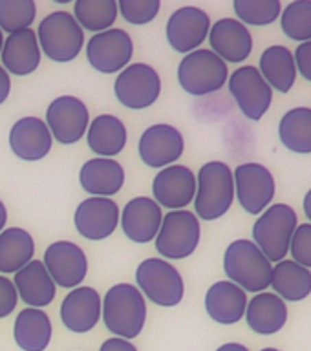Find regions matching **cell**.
<instances>
[{
	"mask_svg": "<svg viewBox=\"0 0 311 351\" xmlns=\"http://www.w3.org/2000/svg\"><path fill=\"white\" fill-rule=\"evenodd\" d=\"M101 317L112 335L136 339L147 322V300L134 284H115L104 295Z\"/></svg>",
	"mask_w": 311,
	"mask_h": 351,
	"instance_id": "obj_1",
	"label": "cell"
},
{
	"mask_svg": "<svg viewBox=\"0 0 311 351\" xmlns=\"http://www.w3.org/2000/svg\"><path fill=\"white\" fill-rule=\"evenodd\" d=\"M235 202V178L224 161H209L196 174L194 210L198 219L214 221L229 213Z\"/></svg>",
	"mask_w": 311,
	"mask_h": 351,
	"instance_id": "obj_2",
	"label": "cell"
},
{
	"mask_svg": "<svg viewBox=\"0 0 311 351\" xmlns=\"http://www.w3.org/2000/svg\"><path fill=\"white\" fill-rule=\"evenodd\" d=\"M224 271L229 282L246 293H264L271 287L273 263L253 240L240 238L231 241L224 254Z\"/></svg>",
	"mask_w": 311,
	"mask_h": 351,
	"instance_id": "obj_3",
	"label": "cell"
},
{
	"mask_svg": "<svg viewBox=\"0 0 311 351\" xmlns=\"http://www.w3.org/2000/svg\"><path fill=\"white\" fill-rule=\"evenodd\" d=\"M299 218L288 203H275L264 210L253 223V241L271 263L286 260Z\"/></svg>",
	"mask_w": 311,
	"mask_h": 351,
	"instance_id": "obj_4",
	"label": "cell"
},
{
	"mask_svg": "<svg viewBox=\"0 0 311 351\" xmlns=\"http://www.w3.org/2000/svg\"><path fill=\"white\" fill-rule=\"evenodd\" d=\"M37 40L41 51L49 60L71 62L79 57L84 46V29L77 24L71 13L54 11L38 24Z\"/></svg>",
	"mask_w": 311,
	"mask_h": 351,
	"instance_id": "obj_5",
	"label": "cell"
},
{
	"mask_svg": "<svg viewBox=\"0 0 311 351\" xmlns=\"http://www.w3.org/2000/svg\"><path fill=\"white\" fill-rule=\"evenodd\" d=\"M136 284L141 295L159 307H176L185 296L180 271L163 258H147L136 269Z\"/></svg>",
	"mask_w": 311,
	"mask_h": 351,
	"instance_id": "obj_6",
	"label": "cell"
},
{
	"mask_svg": "<svg viewBox=\"0 0 311 351\" xmlns=\"http://www.w3.org/2000/svg\"><path fill=\"white\" fill-rule=\"evenodd\" d=\"M229 79V68L211 49L200 48L187 53L178 66V82L187 93L203 97L218 92Z\"/></svg>",
	"mask_w": 311,
	"mask_h": 351,
	"instance_id": "obj_7",
	"label": "cell"
},
{
	"mask_svg": "<svg viewBox=\"0 0 311 351\" xmlns=\"http://www.w3.org/2000/svg\"><path fill=\"white\" fill-rule=\"evenodd\" d=\"M202 240V225L191 210H170L163 216L156 236V251L163 260H183L196 251Z\"/></svg>",
	"mask_w": 311,
	"mask_h": 351,
	"instance_id": "obj_8",
	"label": "cell"
},
{
	"mask_svg": "<svg viewBox=\"0 0 311 351\" xmlns=\"http://www.w3.org/2000/svg\"><path fill=\"white\" fill-rule=\"evenodd\" d=\"M235 178V197L240 207L251 216L260 214L273 205L277 183L271 170L257 161H247L233 170Z\"/></svg>",
	"mask_w": 311,
	"mask_h": 351,
	"instance_id": "obj_9",
	"label": "cell"
},
{
	"mask_svg": "<svg viewBox=\"0 0 311 351\" xmlns=\"http://www.w3.org/2000/svg\"><path fill=\"white\" fill-rule=\"evenodd\" d=\"M114 93L115 99L126 108H150L161 93V77L147 62H134L117 73Z\"/></svg>",
	"mask_w": 311,
	"mask_h": 351,
	"instance_id": "obj_10",
	"label": "cell"
},
{
	"mask_svg": "<svg viewBox=\"0 0 311 351\" xmlns=\"http://www.w3.org/2000/svg\"><path fill=\"white\" fill-rule=\"evenodd\" d=\"M229 93L247 119L260 121L273 103V90L257 66H240L227 79Z\"/></svg>",
	"mask_w": 311,
	"mask_h": 351,
	"instance_id": "obj_11",
	"label": "cell"
},
{
	"mask_svg": "<svg viewBox=\"0 0 311 351\" xmlns=\"http://www.w3.org/2000/svg\"><path fill=\"white\" fill-rule=\"evenodd\" d=\"M134 57V40L125 29L110 27L95 33L87 43V59L99 73H119Z\"/></svg>",
	"mask_w": 311,
	"mask_h": 351,
	"instance_id": "obj_12",
	"label": "cell"
},
{
	"mask_svg": "<svg viewBox=\"0 0 311 351\" xmlns=\"http://www.w3.org/2000/svg\"><path fill=\"white\" fill-rule=\"evenodd\" d=\"M44 123L55 141L60 145H76L87 136L90 112L76 95H59L48 104Z\"/></svg>",
	"mask_w": 311,
	"mask_h": 351,
	"instance_id": "obj_13",
	"label": "cell"
},
{
	"mask_svg": "<svg viewBox=\"0 0 311 351\" xmlns=\"http://www.w3.org/2000/svg\"><path fill=\"white\" fill-rule=\"evenodd\" d=\"M43 263L55 285L65 289L79 287L88 274L87 252L70 240L49 243L48 249L44 251Z\"/></svg>",
	"mask_w": 311,
	"mask_h": 351,
	"instance_id": "obj_14",
	"label": "cell"
},
{
	"mask_svg": "<svg viewBox=\"0 0 311 351\" xmlns=\"http://www.w3.org/2000/svg\"><path fill=\"white\" fill-rule=\"evenodd\" d=\"M185 139L176 126L156 123L143 132L137 143L139 158L150 169H165L174 165L183 156Z\"/></svg>",
	"mask_w": 311,
	"mask_h": 351,
	"instance_id": "obj_15",
	"label": "cell"
},
{
	"mask_svg": "<svg viewBox=\"0 0 311 351\" xmlns=\"http://www.w3.org/2000/svg\"><path fill=\"white\" fill-rule=\"evenodd\" d=\"M211 29V16L196 5H183L167 21L165 35L170 48L178 53H191L200 49Z\"/></svg>",
	"mask_w": 311,
	"mask_h": 351,
	"instance_id": "obj_16",
	"label": "cell"
},
{
	"mask_svg": "<svg viewBox=\"0 0 311 351\" xmlns=\"http://www.w3.org/2000/svg\"><path fill=\"white\" fill-rule=\"evenodd\" d=\"M119 205L110 197L90 196L82 199L73 214L77 232L90 241L106 240L119 225Z\"/></svg>",
	"mask_w": 311,
	"mask_h": 351,
	"instance_id": "obj_17",
	"label": "cell"
},
{
	"mask_svg": "<svg viewBox=\"0 0 311 351\" xmlns=\"http://www.w3.org/2000/svg\"><path fill=\"white\" fill-rule=\"evenodd\" d=\"M152 199L159 207L183 210L196 196V176L185 165H170L154 176Z\"/></svg>",
	"mask_w": 311,
	"mask_h": 351,
	"instance_id": "obj_18",
	"label": "cell"
},
{
	"mask_svg": "<svg viewBox=\"0 0 311 351\" xmlns=\"http://www.w3.org/2000/svg\"><path fill=\"white\" fill-rule=\"evenodd\" d=\"M209 44H211V51L218 55L225 64L227 62L238 64L251 55L253 35L240 21L233 16H225L211 24Z\"/></svg>",
	"mask_w": 311,
	"mask_h": 351,
	"instance_id": "obj_19",
	"label": "cell"
},
{
	"mask_svg": "<svg viewBox=\"0 0 311 351\" xmlns=\"http://www.w3.org/2000/svg\"><path fill=\"white\" fill-rule=\"evenodd\" d=\"M119 221L123 234L128 240L134 243H148L158 236L163 210L152 197L136 196L123 207Z\"/></svg>",
	"mask_w": 311,
	"mask_h": 351,
	"instance_id": "obj_20",
	"label": "cell"
},
{
	"mask_svg": "<svg viewBox=\"0 0 311 351\" xmlns=\"http://www.w3.org/2000/svg\"><path fill=\"white\" fill-rule=\"evenodd\" d=\"M103 298L88 285H79L65 296L60 304V320L73 333H88L101 320Z\"/></svg>",
	"mask_w": 311,
	"mask_h": 351,
	"instance_id": "obj_21",
	"label": "cell"
},
{
	"mask_svg": "<svg viewBox=\"0 0 311 351\" xmlns=\"http://www.w3.org/2000/svg\"><path fill=\"white\" fill-rule=\"evenodd\" d=\"M54 137L41 117L26 115L13 123L10 130V148L22 161H41L49 154Z\"/></svg>",
	"mask_w": 311,
	"mask_h": 351,
	"instance_id": "obj_22",
	"label": "cell"
},
{
	"mask_svg": "<svg viewBox=\"0 0 311 351\" xmlns=\"http://www.w3.org/2000/svg\"><path fill=\"white\" fill-rule=\"evenodd\" d=\"M41 57L43 51L38 46L37 33L32 27L8 35L0 51L2 68L16 77L32 75L41 64Z\"/></svg>",
	"mask_w": 311,
	"mask_h": 351,
	"instance_id": "obj_23",
	"label": "cell"
},
{
	"mask_svg": "<svg viewBox=\"0 0 311 351\" xmlns=\"http://www.w3.org/2000/svg\"><path fill=\"white\" fill-rule=\"evenodd\" d=\"M247 293L229 280L214 282L205 293V311L216 324L233 326L246 315Z\"/></svg>",
	"mask_w": 311,
	"mask_h": 351,
	"instance_id": "obj_24",
	"label": "cell"
},
{
	"mask_svg": "<svg viewBox=\"0 0 311 351\" xmlns=\"http://www.w3.org/2000/svg\"><path fill=\"white\" fill-rule=\"evenodd\" d=\"M82 191L90 196L110 197L125 185V169L119 161L110 158L88 159L79 172Z\"/></svg>",
	"mask_w": 311,
	"mask_h": 351,
	"instance_id": "obj_25",
	"label": "cell"
},
{
	"mask_svg": "<svg viewBox=\"0 0 311 351\" xmlns=\"http://www.w3.org/2000/svg\"><path fill=\"white\" fill-rule=\"evenodd\" d=\"M13 284L21 298L27 307H46L55 300L57 285L51 280L43 262L32 260L13 276Z\"/></svg>",
	"mask_w": 311,
	"mask_h": 351,
	"instance_id": "obj_26",
	"label": "cell"
},
{
	"mask_svg": "<svg viewBox=\"0 0 311 351\" xmlns=\"http://www.w3.org/2000/svg\"><path fill=\"white\" fill-rule=\"evenodd\" d=\"M246 322L251 331L257 335L279 333L288 322V306L286 302L275 293H257L251 300L247 302L246 307Z\"/></svg>",
	"mask_w": 311,
	"mask_h": 351,
	"instance_id": "obj_27",
	"label": "cell"
},
{
	"mask_svg": "<svg viewBox=\"0 0 311 351\" xmlns=\"http://www.w3.org/2000/svg\"><path fill=\"white\" fill-rule=\"evenodd\" d=\"M88 147L97 158H114L125 150L128 134L125 123L112 114H101L90 121L87 130Z\"/></svg>",
	"mask_w": 311,
	"mask_h": 351,
	"instance_id": "obj_28",
	"label": "cell"
},
{
	"mask_svg": "<svg viewBox=\"0 0 311 351\" xmlns=\"http://www.w3.org/2000/svg\"><path fill=\"white\" fill-rule=\"evenodd\" d=\"M258 71L266 79L271 90H277L280 93H288L295 86L297 64L293 51L288 46L282 44H273L264 49L258 62Z\"/></svg>",
	"mask_w": 311,
	"mask_h": 351,
	"instance_id": "obj_29",
	"label": "cell"
},
{
	"mask_svg": "<svg viewBox=\"0 0 311 351\" xmlns=\"http://www.w3.org/2000/svg\"><path fill=\"white\" fill-rule=\"evenodd\" d=\"M51 333L48 313L37 307H24L13 324V339L22 351H44L51 342Z\"/></svg>",
	"mask_w": 311,
	"mask_h": 351,
	"instance_id": "obj_30",
	"label": "cell"
},
{
	"mask_svg": "<svg viewBox=\"0 0 311 351\" xmlns=\"http://www.w3.org/2000/svg\"><path fill=\"white\" fill-rule=\"evenodd\" d=\"M271 287L284 302L304 300L311 295V271L286 258L273 265Z\"/></svg>",
	"mask_w": 311,
	"mask_h": 351,
	"instance_id": "obj_31",
	"label": "cell"
},
{
	"mask_svg": "<svg viewBox=\"0 0 311 351\" xmlns=\"http://www.w3.org/2000/svg\"><path fill=\"white\" fill-rule=\"evenodd\" d=\"M35 240L26 229L10 227L0 232V273L15 274L33 260Z\"/></svg>",
	"mask_w": 311,
	"mask_h": 351,
	"instance_id": "obj_32",
	"label": "cell"
},
{
	"mask_svg": "<svg viewBox=\"0 0 311 351\" xmlns=\"http://www.w3.org/2000/svg\"><path fill=\"white\" fill-rule=\"evenodd\" d=\"M279 137L290 152L311 154V108L288 110L279 123Z\"/></svg>",
	"mask_w": 311,
	"mask_h": 351,
	"instance_id": "obj_33",
	"label": "cell"
},
{
	"mask_svg": "<svg viewBox=\"0 0 311 351\" xmlns=\"http://www.w3.org/2000/svg\"><path fill=\"white\" fill-rule=\"evenodd\" d=\"M115 0H77L73 4V19L82 29L92 33L106 32L117 21Z\"/></svg>",
	"mask_w": 311,
	"mask_h": 351,
	"instance_id": "obj_34",
	"label": "cell"
},
{
	"mask_svg": "<svg viewBox=\"0 0 311 351\" xmlns=\"http://www.w3.org/2000/svg\"><path fill=\"white\" fill-rule=\"evenodd\" d=\"M280 27L290 40H311V0H293L280 13Z\"/></svg>",
	"mask_w": 311,
	"mask_h": 351,
	"instance_id": "obj_35",
	"label": "cell"
},
{
	"mask_svg": "<svg viewBox=\"0 0 311 351\" xmlns=\"http://www.w3.org/2000/svg\"><path fill=\"white\" fill-rule=\"evenodd\" d=\"M233 10L244 26H269L280 19L282 4L280 0H235Z\"/></svg>",
	"mask_w": 311,
	"mask_h": 351,
	"instance_id": "obj_36",
	"label": "cell"
},
{
	"mask_svg": "<svg viewBox=\"0 0 311 351\" xmlns=\"http://www.w3.org/2000/svg\"><path fill=\"white\" fill-rule=\"evenodd\" d=\"M37 16L35 0H0V29L15 33L32 27Z\"/></svg>",
	"mask_w": 311,
	"mask_h": 351,
	"instance_id": "obj_37",
	"label": "cell"
},
{
	"mask_svg": "<svg viewBox=\"0 0 311 351\" xmlns=\"http://www.w3.org/2000/svg\"><path fill=\"white\" fill-rule=\"evenodd\" d=\"M161 10L159 0H119L117 11L128 24L145 26L158 16Z\"/></svg>",
	"mask_w": 311,
	"mask_h": 351,
	"instance_id": "obj_38",
	"label": "cell"
},
{
	"mask_svg": "<svg viewBox=\"0 0 311 351\" xmlns=\"http://www.w3.org/2000/svg\"><path fill=\"white\" fill-rule=\"evenodd\" d=\"M290 254L293 262L311 269V223L297 225L290 243Z\"/></svg>",
	"mask_w": 311,
	"mask_h": 351,
	"instance_id": "obj_39",
	"label": "cell"
},
{
	"mask_svg": "<svg viewBox=\"0 0 311 351\" xmlns=\"http://www.w3.org/2000/svg\"><path fill=\"white\" fill-rule=\"evenodd\" d=\"M19 304V293L15 289L13 280L0 274V318L10 317Z\"/></svg>",
	"mask_w": 311,
	"mask_h": 351,
	"instance_id": "obj_40",
	"label": "cell"
},
{
	"mask_svg": "<svg viewBox=\"0 0 311 351\" xmlns=\"http://www.w3.org/2000/svg\"><path fill=\"white\" fill-rule=\"evenodd\" d=\"M293 57H295L297 71L306 81L311 82V40L299 44L295 51H293Z\"/></svg>",
	"mask_w": 311,
	"mask_h": 351,
	"instance_id": "obj_41",
	"label": "cell"
},
{
	"mask_svg": "<svg viewBox=\"0 0 311 351\" xmlns=\"http://www.w3.org/2000/svg\"><path fill=\"white\" fill-rule=\"evenodd\" d=\"M99 351H137V348L132 344L130 340L119 339V337H112V339L104 340Z\"/></svg>",
	"mask_w": 311,
	"mask_h": 351,
	"instance_id": "obj_42",
	"label": "cell"
},
{
	"mask_svg": "<svg viewBox=\"0 0 311 351\" xmlns=\"http://www.w3.org/2000/svg\"><path fill=\"white\" fill-rule=\"evenodd\" d=\"M10 92H11V77L10 73L2 68L0 64V104H4L10 97Z\"/></svg>",
	"mask_w": 311,
	"mask_h": 351,
	"instance_id": "obj_43",
	"label": "cell"
},
{
	"mask_svg": "<svg viewBox=\"0 0 311 351\" xmlns=\"http://www.w3.org/2000/svg\"><path fill=\"white\" fill-rule=\"evenodd\" d=\"M216 351H249L244 344H238V342H227V344H222Z\"/></svg>",
	"mask_w": 311,
	"mask_h": 351,
	"instance_id": "obj_44",
	"label": "cell"
},
{
	"mask_svg": "<svg viewBox=\"0 0 311 351\" xmlns=\"http://www.w3.org/2000/svg\"><path fill=\"white\" fill-rule=\"evenodd\" d=\"M302 208H304V214H306V218L310 219V223H311V189L306 192V196H304Z\"/></svg>",
	"mask_w": 311,
	"mask_h": 351,
	"instance_id": "obj_45",
	"label": "cell"
},
{
	"mask_svg": "<svg viewBox=\"0 0 311 351\" xmlns=\"http://www.w3.org/2000/svg\"><path fill=\"white\" fill-rule=\"evenodd\" d=\"M5 221H8V208H5L4 202H2V199H0V232H2V230H4Z\"/></svg>",
	"mask_w": 311,
	"mask_h": 351,
	"instance_id": "obj_46",
	"label": "cell"
},
{
	"mask_svg": "<svg viewBox=\"0 0 311 351\" xmlns=\"http://www.w3.org/2000/svg\"><path fill=\"white\" fill-rule=\"evenodd\" d=\"M2 46H4V33L0 29V51H2Z\"/></svg>",
	"mask_w": 311,
	"mask_h": 351,
	"instance_id": "obj_47",
	"label": "cell"
},
{
	"mask_svg": "<svg viewBox=\"0 0 311 351\" xmlns=\"http://www.w3.org/2000/svg\"><path fill=\"white\" fill-rule=\"evenodd\" d=\"M260 351H280V350H277V348H264V350Z\"/></svg>",
	"mask_w": 311,
	"mask_h": 351,
	"instance_id": "obj_48",
	"label": "cell"
}]
</instances>
